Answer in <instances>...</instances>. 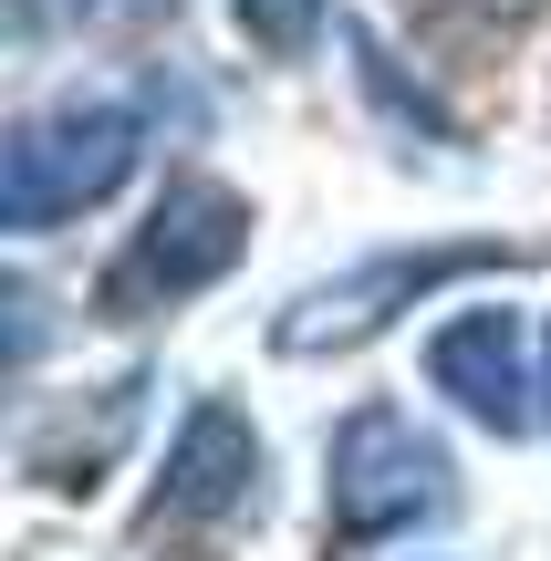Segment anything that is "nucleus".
<instances>
[{
  "label": "nucleus",
  "mask_w": 551,
  "mask_h": 561,
  "mask_svg": "<svg viewBox=\"0 0 551 561\" xmlns=\"http://www.w3.org/2000/svg\"><path fill=\"white\" fill-rule=\"evenodd\" d=\"M146 157V115L115 94H73L53 115L11 125V157H0V229H62L83 208H104Z\"/></svg>",
  "instance_id": "1"
},
{
  "label": "nucleus",
  "mask_w": 551,
  "mask_h": 561,
  "mask_svg": "<svg viewBox=\"0 0 551 561\" xmlns=\"http://www.w3.org/2000/svg\"><path fill=\"white\" fill-rule=\"evenodd\" d=\"M240 250H250V198H240V187H219V178H167V198L146 208V229L115 250V271L94 280V312L104 322L177 312V301L208 291Z\"/></svg>",
  "instance_id": "2"
},
{
  "label": "nucleus",
  "mask_w": 551,
  "mask_h": 561,
  "mask_svg": "<svg viewBox=\"0 0 551 561\" xmlns=\"http://www.w3.org/2000/svg\"><path fill=\"white\" fill-rule=\"evenodd\" d=\"M448 447L427 437L416 416L395 405H354L333 426V541L375 551V541H406L416 520H448Z\"/></svg>",
  "instance_id": "3"
},
{
  "label": "nucleus",
  "mask_w": 551,
  "mask_h": 561,
  "mask_svg": "<svg viewBox=\"0 0 551 561\" xmlns=\"http://www.w3.org/2000/svg\"><path fill=\"white\" fill-rule=\"evenodd\" d=\"M510 261H520V250H490V240H469V250H386V261H365V271L323 280V291H302L282 322H271V343H282V354H344V343L386 333L395 312H416L437 280L510 271Z\"/></svg>",
  "instance_id": "4"
},
{
  "label": "nucleus",
  "mask_w": 551,
  "mask_h": 561,
  "mask_svg": "<svg viewBox=\"0 0 551 561\" xmlns=\"http://www.w3.org/2000/svg\"><path fill=\"white\" fill-rule=\"evenodd\" d=\"M250 500H261V437H250V416L240 405H187L146 520L157 530H198V520H229V510H250Z\"/></svg>",
  "instance_id": "5"
},
{
  "label": "nucleus",
  "mask_w": 551,
  "mask_h": 561,
  "mask_svg": "<svg viewBox=\"0 0 551 561\" xmlns=\"http://www.w3.org/2000/svg\"><path fill=\"white\" fill-rule=\"evenodd\" d=\"M427 375H437V396H458V416H479L490 437H520V426H531V354H520V322L510 312L437 322Z\"/></svg>",
  "instance_id": "6"
},
{
  "label": "nucleus",
  "mask_w": 551,
  "mask_h": 561,
  "mask_svg": "<svg viewBox=\"0 0 551 561\" xmlns=\"http://www.w3.org/2000/svg\"><path fill=\"white\" fill-rule=\"evenodd\" d=\"M136 396L146 385L125 375V385H104V405H94V426L83 416H62V426H32V447H21V468H32L42 489H94V468L125 447V426H136Z\"/></svg>",
  "instance_id": "7"
},
{
  "label": "nucleus",
  "mask_w": 551,
  "mask_h": 561,
  "mask_svg": "<svg viewBox=\"0 0 551 561\" xmlns=\"http://www.w3.org/2000/svg\"><path fill=\"white\" fill-rule=\"evenodd\" d=\"M240 21H250V42H261V53H312V42H323V0H240Z\"/></svg>",
  "instance_id": "8"
},
{
  "label": "nucleus",
  "mask_w": 551,
  "mask_h": 561,
  "mask_svg": "<svg viewBox=\"0 0 551 561\" xmlns=\"http://www.w3.org/2000/svg\"><path fill=\"white\" fill-rule=\"evenodd\" d=\"M427 11H448V21H479V32H510V21H531L541 0H427Z\"/></svg>",
  "instance_id": "9"
},
{
  "label": "nucleus",
  "mask_w": 551,
  "mask_h": 561,
  "mask_svg": "<svg viewBox=\"0 0 551 561\" xmlns=\"http://www.w3.org/2000/svg\"><path fill=\"white\" fill-rule=\"evenodd\" d=\"M541 396H551V375H541Z\"/></svg>",
  "instance_id": "10"
}]
</instances>
